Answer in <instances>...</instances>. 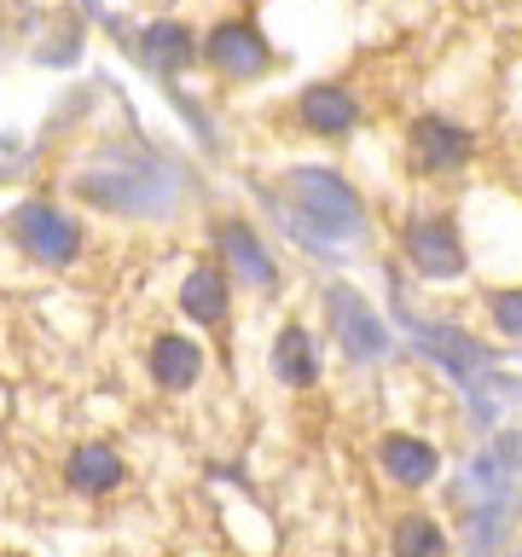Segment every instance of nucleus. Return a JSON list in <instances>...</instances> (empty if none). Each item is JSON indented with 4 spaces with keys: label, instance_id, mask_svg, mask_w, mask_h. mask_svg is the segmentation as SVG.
Listing matches in <instances>:
<instances>
[{
    "label": "nucleus",
    "instance_id": "nucleus-12",
    "mask_svg": "<svg viewBox=\"0 0 522 557\" xmlns=\"http://www.w3.org/2000/svg\"><path fill=\"white\" fill-rule=\"evenodd\" d=\"M290 116L308 139H325V146H343L355 139V128L365 122V104L348 82H308L302 94L290 99Z\"/></svg>",
    "mask_w": 522,
    "mask_h": 557
},
{
    "label": "nucleus",
    "instance_id": "nucleus-7",
    "mask_svg": "<svg viewBox=\"0 0 522 557\" xmlns=\"http://www.w3.org/2000/svg\"><path fill=\"white\" fill-rule=\"evenodd\" d=\"M400 163H407L412 181L424 186H447L476 163V128L447 111H418L400 134Z\"/></svg>",
    "mask_w": 522,
    "mask_h": 557
},
{
    "label": "nucleus",
    "instance_id": "nucleus-13",
    "mask_svg": "<svg viewBox=\"0 0 522 557\" xmlns=\"http://www.w3.org/2000/svg\"><path fill=\"white\" fill-rule=\"evenodd\" d=\"M134 59L151 70L157 82L186 76L191 64H203V35L186 24V17H151L146 29H134Z\"/></svg>",
    "mask_w": 522,
    "mask_h": 557
},
{
    "label": "nucleus",
    "instance_id": "nucleus-2",
    "mask_svg": "<svg viewBox=\"0 0 522 557\" xmlns=\"http://www.w3.org/2000/svg\"><path fill=\"white\" fill-rule=\"evenodd\" d=\"M261 198L302 250H343L372 233V209H365L360 186L331 163H285Z\"/></svg>",
    "mask_w": 522,
    "mask_h": 557
},
{
    "label": "nucleus",
    "instance_id": "nucleus-3",
    "mask_svg": "<svg viewBox=\"0 0 522 557\" xmlns=\"http://www.w3.org/2000/svg\"><path fill=\"white\" fill-rule=\"evenodd\" d=\"M313 302H320L325 343L343 355V366H355V372H377V366L395 360L389 313H383L372 296L355 285V278H325V285L313 290Z\"/></svg>",
    "mask_w": 522,
    "mask_h": 557
},
{
    "label": "nucleus",
    "instance_id": "nucleus-5",
    "mask_svg": "<svg viewBox=\"0 0 522 557\" xmlns=\"http://www.w3.org/2000/svg\"><path fill=\"white\" fill-rule=\"evenodd\" d=\"M395 250L418 285H459L470 278V244L459 209H407L395 221Z\"/></svg>",
    "mask_w": 522,
    "mask_h": 557
},
{
    "label": "nucleus",
    "instance_id": "nucleus-18",
    "mask_svg": "<svg viewBox=\"0 0 522 557\" xmlns=\"http://www.w3.org/2000/svg\"><path fill=\"white\" fill-rule=\"evenodd\" d=\"M482 320L499 343H517L522 348V285H482Z\"/></svg>",
    "mask_w": 522,
    "mask_h": 557
},
{
    "label": "nucleus",
    "instance_id": "nucleus-11",
    "mask_svg": "<svg viewBox=\"0 0 522 557\" xmlns=\"http://www.w3.org/2000/svg\"><path fill=\"white\" fill-rule=\"evenodd\" d=\"M331 372V343L320 325H308L302 313L278 320L273 343H268V377L278 383L285 395H313Z\"/></svg>",
    "mask_w": 522,
    "mask_h": 557
},
{
    "label": "nucleus",
    "instance_id": "nucleus-17",
    "mask_svg": "<svg viewBox=\"0 0 522 557\" xmlns=\"http://www.w3.org/2000/svg\"><path fill=\"white\" fill-rule=\"evenodd\" d=\"M383 552L389 557H459V540L430 505H400L383 529Z\"/></svg>",
    "mask_w": 522,
    "mask_h": 557
},
{
    "label": "nucleus",
    "instance_id": "nucleus-8",
    "mask_svg": "<svg viewBox=\"0 0 522 557\" xmlns=\"http://www.w3.org/2000/svg\"><path fill=\"white\" fill-rule=\"evenodd\" d=\"M209 250H215V261L226 268V278H233L238 290H250V296L285 290V261H278V250L250 215H215L209 221Z\"/></svg>",
    "mask_w": 522,
    "mask_h": 557
},
{
    "label": "nucleus",
    "instance_id": "nucleus-16",
    "mask_svg": "<svg viewBox=\"0 0 522 557\" xmlns=\"http://www.w3.org/2000/svg\"><path fill=\"white\" fill-rule=\"evenodd\" d=\"M59 476H64V487H70L76 499H111L116 487L128 482V459H122L111 442L87 435V442H76V447L64 453Z\"/></svg>",
    "mask_w": 522,
    "mask_h": 557
},
{
    "label": "nucleus",
    "instance_id": "nucleus-19",
    "mask_svg": "<svg viewBox=\"0 0 522 557\" xmlns=\"http://www.w3.org/2000/svg\"><path fill=\"white\" fill-rule=\"evenodd\" d=\"M505 557H522V546H511V552H505Z\"/></svg>",
    "mask_w": 522,
    "mask_h": 557
},
{
    "label": "nucleus",
    "instance_id": "nucleus-10",
    "mask_svg": "<svg viewBox=\"0 0 522 557\" xmlns=\"http://www.w3.org/2000/svg\"><path fill=\"white\" fill-rule=\"evenodd\" d=\"M372 470H377V482L389 487V494L412 499V494H430V487L442 482L447 453L424 430H383L372 442Z\"/></svg>",
    "mask_w": 522,
    "mask_h": 557
},
{
    "label": "nucleus",
    "instance_id": "nucleus-9",
    "mask_svg": "<svg viewBox=\"0 0 522 557\" xmlns=\"http://www.w3.org/2000/svg\"><path fill=\"white\" fill-rule=\"evenodd\" d=\"M203 64L215 70V82H226V87H250V82L278 70V52L268 41V29H261L250 12H238V17H215V24L203 29Z\"/></svg>",
    "mask_w": 522,
    "mask_h": 557
},
{
    "label": "nucleus",
    "instance_id": "nucleus-6",
    "mask_svg": "<svg viewBox=\"0 0 522 557\" xmlns=\"http://www.w3.org/2000/svg\"><path fill=\"white\" fill-rule=\"evenodd\" d=\"M0 238L17 250V261H29V268H41V273H64L87 256V221L70 215V209L52 203V198L12 203L7 221H0Z\"/></svg>",
    "mask_w": 522,
    "mask_h": 557
},
{
    "label": "nucleus",
    "instance_id": "nucleus-15",
    "mask_svg": "<svg viewBox=\"0 0 522 557\" xmlns=\"http://www.w3.org/2000/svg\"><path fill=\"white\" fill-rule=\"evenodd\" d=\"M233 278H226V268L215 256H203V261H191L186 278H181V290H174V308L186 313L198 331H226L233 325Z\"/></svg>",
    "mask_w": 522,
    "mask_h": 557
},
{
    "label": "nucleus",
    "instance_id": "nucleus-1",
    "mask_svg": "<svg viewBox=\"0 0 522 557\" xmlns=\"http://www.w3.org/2000/svg\"><path fill=\"white\" fill-rule=\"evenodd\" d=\"M64 191L94 215L116 221H169L186 198V169L169 151H157L139 134H111L99 146L76 157V169L64 174Z\"/></svg>",
    "mask_w": 522,
    "mask_h": 557
},
{
    "label": "nucleus",
    "instance_id": "nucleus-4",
    "mask_svg": "<svg viewBox=\"0 0 522 557\" xmlns=\"http://www.w3.org/2000/svg\"><path fill=\"white\" fill-rule=\"evenodd\" d=\"M395 325H400V337H407L424 360H435L442 372L459 383V389H482L487 377H494V366H499V348L487 343V337H476L470 325H452V320H435L430 308H418L412 296H407V285L395 278Z\"/></svg>",
    "mask_w": 522,
    "mask_h": 557
},
{
    "label": "nucleus",
    "instance_id": "nucleus-14",
    "mask_svg": "<svg viewBox=\"0 0 522 557\" xmlns=\"http://www.w3.org/2000/svg\"><path fill=\"white\" fill-rule=\"evenodd\" d=\"M209 372V348L191 337V331H157L146 343V377L157 395H191Z\"/></svg>",
    "mask_w": 522,
    "mask_h": 557
}]
</instances>
